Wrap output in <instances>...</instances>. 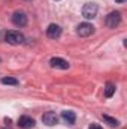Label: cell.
<instances>
[{"instance_id": "obj_1", "label": "cell", "mask_w": 127, "mask_h": 129, "mask_svg": "<svg viewBox=\"0 0 127 129\" xmlns=\"http://www.w3.org/2000/svg\"><path fill=\"white\" fill-rule=\"evenodd\" d=\"M5 41L8 44H11V45H21V44H24L26 38H24V35L21 32L9 30V32H6V35H5Z\"/></svg>"}, {"instance_id": "obj_2", "label": "cell", "mask_w": 127, "mask_h": 129, "mask_svg": "<svg viewBox=\"0 0 127 129\" xmlns=\"http://www.w3.org/2000/svg\"><path fill=\"white\" fill-rule=\"evenodd\" d=\"M121 23V14L118 11H112L108 14V17L105 18V24L109 27V29H115L118 24Z\"/></svg>"}, {"instance_id": "obj_3", "label": "cell", "mask_w": 127, "mask_h": 129, "mask_svg": "<svg viewBox=\"0 0 127 129\" xmlns=\"http://www.w3.org/2000/svg\"><path fill=\"white\" fill-rule=\"evenodd\" d=\"M97 11H99V6L96 3H93V2L85 3L84 8H82V17L87 18V20H93V18H96V15H97Z\"/></svg>"}, {"instance_id": "obj_4", "label": "cell", "mask_w": 127, "mask_h": 129, "mask_svg": "<svg viewBox=\"0 0 127 129\" xmlns=\"http://www.w3.org/2000/svg\"><path fill=\"white\" fill-rule=\"evenodd\" d=\"M11 20H12V23H14L17 27H24V26L27 24V15H26V12H23V11H15V12L12 14V17H11Z\"/></svg>"}, {"instance_id": "obj_5", "label": "cell", "mask_w": 127, "mask_h": 129, "mask_svg": "<svg viewBox=\"0 0 127 129\" xmlns=\"http://www.w3.org/2000/svg\"><path fill=\"white\" fill-rule=\"evenodd\" d=\"M76 33L81 36V38H88L90 35L94 33V26L91 23H81L76 29Z\"/></svg>"}, {"instance_id": "obj_6", "label": "cell", "mask_w": 127, "mask_h": 129, "mask_svg": "<svg viewBox=\"0 0 127 129\" xmlns=\"http://www.w3.org/2000/svg\"><path fill=\"white\" fill-rule=\"evenodd\" d=\"M42 122H43V125H46V126H55V125L58 123V117L55 116V113L48 111V113H45V114L42 116Z\"/></svg>"}, {"instance_id": "obj_7", "label": "cell", "mask_w": 127, "mask_h": 129, "mask_svg": "<svg viewBox=\"0 0 127 129\" xmlns=\"http://www.w3.org/2000/svg\"><path fill=\"white\" fill-rule=\"evenodd\" d=\"M34 125H36L34 119L29 117V116H21L18 119V126L21 129H32V128H34Z\"/></svg>"}, {"instance_id": "obj_8", "label": "cell", "mask_w": 127, "mask_h": 129, "mask_svg": "<svg viewBox=\"0 0 127 129\" xmlns=\"http://www.w3.org/2000/svg\"><path fill=\"white\" fill-rule=\"evenodd\" d=\"M46 36L51 39H58L61 36V27L58 24H49L46 29Z\"/></svg>"}, {"instance_id": "obj_9", "label": "cell", "mask_w": 127, "mask_h": 129, "mask_svg": "<svg viewBox=\"0 0 127 129\" xmlns=\"http://www.w3.org/2000/svg\"><path fill=\"white\" fill-rule=\"evenodd\" d=\"M49 64L52 66V68H57V69H69V62H66L64 59H61V57H52L51 60H49Z\"/></svg>"}, {"instance_id": "obj_10", "label": "cell", "mask_w": 127, "mask_h": 129, "mask_svg": "<svg viewBox=\"0 0 127 129\" xmlns=\"http://www.w3.org/2000/svg\"><path fill=\"white\" fill-rule=\"evenodd\" d=\"M61 119H63L67 125H73L75 120H76V114L73 111H70V110H66V111L61 113Z\"/></svg>"}, {"instance_id": "obj_11", "label": "cell", "mask_w": 127, "mask_h": 129, "mask_svg": "<svg viewBox=\"0 0 127 129\" xmlns=\"http://www.w3.org/2000/svg\"><path fill=\"white\" fill-rule=\"evenodd\" d=\"M115 84L114 83H111V81H108L106 84H105V96L106 98H112L115 95Z\"/></svg>"}, {"instance_id": "obj_12", "label": "cell", "mask_w": 127, "mask_h": 129, "mask_svg": "<svg viewBox=\"0 0 127 129\" xmlns=\"http://www.w3.org/2000/svg\"><path fill=\"white\" fill-rule=\"evenodd\" d=\"M102 119H103V120H105V122H106V123L111 126V128H117V126L120 125V122H118L115 117H111V116H106V114H103V116H102Z\"/></svg>"}, {"instance_id": "obj_13", "label": "cell", "mask_w": 127, "mask_h": 129, "mask_svg": "<svg viewBox=\"0 0 127 129\" xmlns=\"http://www.w3.org/2000/svg\"><path fill=\"white\" fill-rule=\"evenodd\" d=\"M2 84L5 86H18V80L17 78H12V77H3L2 78Z\"/></svg>"}, {"instance_id": "obj_14", "label": "cell", "mask_w": 127, "mask_h": 129, "mask_svg": "<svg viewBox=\"0 0 127 129\" xmlns=\"http://www.w3.org/2000/svg\"><path fill=\"white\" fill-rule=\"evenodd\" d=\"M88 129H103L100 125H97V123H91L90 126H88Z\"/></svg>"}, {"instance_id": "obj_15", "label": "cell", "mask_w": 127, "mask_h": 129, "mask_svg": "<svg viewBox=\"0 0 127 129\" xmlns=\"http://www.w3.org/2000/svg\"><path fill=\"white\" fill-rule=\"evenodd\" d=\"M117 3H123V2H126V0H115Z\"/></svg>"}, {"instance_id": "obj_16", "label": "cell", "mask_w": 127, "mask_h": 129, "mask_svg": "<svg viewBox=\"0 0 127 129\" xmlns=\"http://www.w3.org/2000/svg\"><path fill=\"white\" fill-rule=\"evenodd\" d=\"M26 2H32V0H26Z\"/></svg>"}, {"instance_id": "obj_17", "label": "cell", "mask_w": 127, "mask_h": 129, "mask_svg": "<svg viewBox=\"0 0 127 129\" xmlns=\"http://www.w3.org/2000/svg\"><path fill=\"white\" fill-rule=\"evenodd\" d=\"M0 62H2V59H0Z\"/></svg>"}, {"instance_id": "obj_18", "label": "cell", "mask_w": 127, "mask_h": 129, "mask_svg": "<svg viewBox=\"0 0 127 129\" xmlns=\"http://www.w3.org/2000/svg\"><path fill=\"white\" fill-rule=\"evenodd\" d=\"M55 2H57V0H55Z\"/></svg>"}]
</instances>
